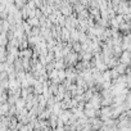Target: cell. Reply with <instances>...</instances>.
<instances>
[{"instance_id": "cell-1", "label": "cell", "mask_w": 131, "mask_h": 131, "mask_svg": "<svg viewBox=\"0 0 131 131\" xmlns=\"http://www.w3.org/2000/svg\"><path fill=\"white\" fill-rule=\"evenodd\" d=\"M130 62H131V55H130L128 53H123L122 57H121V63H123V64H128Z\"/></svg>"}]
</instances>
